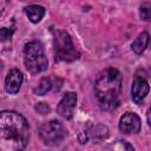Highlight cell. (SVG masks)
Wrapping results in <instances>:
<instances>
[{"mask_svg": "<svg viewBox=\"0 0 151 151\" xmlns=\"http://www.w3.org/2000/svg\"><path fill=\"white\" fill-rule=\"evenodd\" d=\"M140 118L134 112H126L119 120V130L123 133H138L140 131Z\"/></svg>", "mask_w": 151, "mask_h": 151, "instance_id": "7", "label": "cell"}, {"mask_svg": "<svg viewBox=\"0 0 151 151\" xmlns=\"http://www.w3.org/2000/svg\"><path fill=\"white\" fill-rule=\"evenodd\" d=\"M25 13L33 24H37L44 18L45 8L42 6H39V5H29L25 8Z\"/></svg>", "mask_w": 151, "mask_h": 151, "instance_id": "11", "label": "cell"}, {"mask_svg": "<svg viewBox=\"0 0 151 151\" xmlns=\"http://www.w3.org/2000/svg\"><path fill=\"white\" fill-rule=\"evenodd\" d=\"M35 110H37L39 113L45 114V113H48V112H50V106H48L47 104H45V103H39V104L35 106Z\"/></svg>", "mask_w": 151, "mask_h": 151, "instance_id": "15", "label": "cell"}, {"mask_svg": "<svg viewBox=\"0 0 151 151\" xmlns=\"http://www.w3.org/2000/svg\"><path fill=\"white\" fill-rule=\"evenodd\" d=\"M150 2H145L140 6V18L145 21L150 19Z\"/></svg>", "mask_w": 151, "mask_h": 151, "instance_id": "14", "label": "cell"}, {"mask_svg": "<svg viewBox=\"0 0 151 151\" xmlns=\"http://www.w3.org/2000/svg\"><path fill=\"white\" fill-rule=\"evenodd\" d=\"M12 32L13 31H8L7 28H1L0 29V37L2 38V39H7V38H9L11 37V34H12Z\"/></svg>", "mask_w": 151, "mask_h": 151, "instance_id": "16", "label": "cell"}, {"mask_svg": "<svg viewBox=\"0 0 151 151\" xmlns=\"http://www.w3.org/2000/svg\"><path fill=\"white\" fill-rule=\"evenodd\" d=\"M22 79H24L22 73L19 70H17V68L11 70L7 73V77L5 79V90H6V92H8L11 94L18 93L20 87H21Z\"/></svg>", "mask_w": 151, "mask_h": 151, "instance_id": "9", "label": "cell"}, {"mask_svg": "<svg viewBox=\"0 0 151 151\" xmlns=\"http://www.w3.org/2000/svg\"><path fill=\"white\" fill-rule=\"evenodd\" d=\"M24 64L32 74L45 71L48 66L44 46L39 41H29L24 46Z\"/></svg>", "mask_w": 151, "mask_h": 151, "instance_id": "3", "label": "cell"}, {"mask_svg": "<svg viewBox=\"0 0 151 151\" xmlns=\"http://www.w3.org/2000/svg\"><path fill=\"white\" fill-rule=\"evenodd\" d=\"M123 77L117 68L109 67L99 73L94 83L96 97L105 111H112L119 105Z\"/></svg>", "mask_w": 151, "mask_h": 151, "instance_id": "2", "label": "cell"}, {"mask_svg": "<svg viewBox=\"0 0 151 151\" xmlns=\"http://www.w3.org/2000/svg\"><path fill=\"white\" fill-rule=\"evenodd\" d=\"M149 84L147 81L142 78V77H136L133 83H132V87H131V97L132 100L136 104H142V101L145 99V97L149 93Z\"/></svg>", "mask_w": 151, "mask_h": 151, "instance_id": "8", "label": "cell"}, {"mask_svg": "<svg viewBox=\"0 0 151 151\" xmlns=\"http://www.w3.org/2000/svg\"><path fill=\"white\" fill-rule=\"evenodd\" d=\"M77 105V94L74 92H66L59 104L57 105V113L64 119H71Z\"/></svg>", "mask_w": 151, "mask_h": 151, "instance_id": "6", "label": "cell"}, {"mask_svg": "<svg viewBox=\"0 0 151 151\" xmlns=\"http://www.w3.org/2000/svg\"><path fill=\"white\" fill-rule=\"evenodd\" d=\"M39 136L41 140L47 145L59 144L66 136V129L58 120H50L40 125Z\"/></svg>", "mask_w": 151, "mask_h": 151, "instance_id": "5", "label": "cell"}, {"mask_svg": "<svg viewBox=\"0 0 151 151\" xmlns=\"http://www.w3.org/2000/svg\"><path fill=\"white\" fill-rule=\"evenodd\" d=\"M51 87H52V84H51V80L48 79V78H42L40 81H39V84H38V86L33 90L34 91V93L35 94H38V96H42V94H45V93H47L50 90H51Z\"/></svg>", "mask_w": 151, "mask_h": 151, "instance_id": "12", "label": "cell"}, {"mask_svg": "<svg viewBox=\"0 0 151 151\" xmlns=\"http://www.w3.org/2000/svg\"><path fill=\"white\" fill-rule=\"evenodd\" d=\"M5 5H6V2H4V1H0V9H1V8H2Z\"/></svg>", "mask_w": 151, "mask_h": 151, "instance_id": "17", "label": "cell"}, {"mask_svg": "<svg viewBox=\"0 0 151 151\" xmlns=\"http://www.w3.org/2000/svg\"><path fill=\"white\" fill-rule=\"evenodd\" d=\"M29 137L26 118L15 111L0 112V151H25Z\"/></svg>", "mask_w": 151, "mask_h": 151, "instance_id": "1", "label": "cell"}, {"mask_svg": "<svg viewBox=\"0 0 151 151\" xmlns=\"http://www.w3.org/2000/svg\"><path fill=\"white\" fill-rule=\"evenodd\" d=\"M53 47L57 61H74L79 58V52L72 41L71 35L63 29H57L53 33Z\"/></svg>", "mask_w": 151, "mask_h": 151, "instance_id": "4", "label": "cell"}, {"mask_svg": "<svg viewBox=\"0 0 151 151\" xmlns=\"http://www.w3.org/2000/svg\"><path fill=\"white\" fill-rule=\"evenodd\" d=\"M112 151H134L133 147L125 140H117L113 146H112Z\"/></svg>", "mask_w": 151, "mask_h": 151, "instance_id": "13", "label": "cell"}, {"mask_svg": "<svg viewBox=\"0 0 151 151\" xmlns=\"http://www.w3.org/2000/svg\"><path fill=\"white\" fill-rule=\"evenodd\" d=\"M149 40H150L149 33H147L146 31L142 32L140 34H138V37H137V38L134 39V41L132 42V45H131L132 51H133L136 54H142V53L146 50V47H147V45H149Z\"/></svg>", "mask_w": 151, "mask_h": 151, "instance_id": "10", "label": "cell"}]
</instances>
